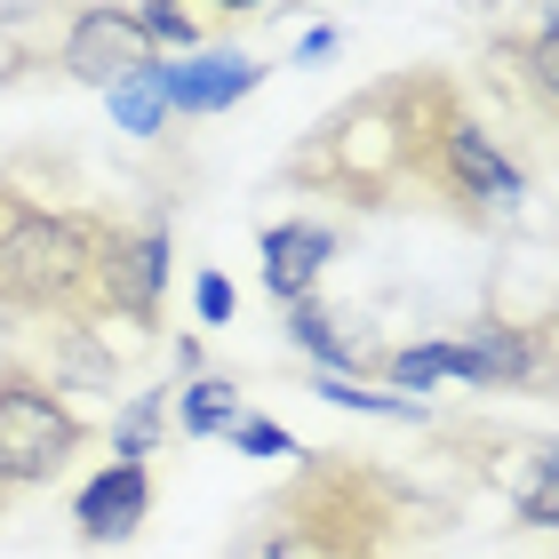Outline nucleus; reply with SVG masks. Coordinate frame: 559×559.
Here are the masks:
<instances>
[{"instance_id":"obj_13","label":"nucleus","mask_w":559,"mask_h":559,"mask_svg":"<svg viewBox=\"0 0 559 559\" xmlns=\"http://www.w3.org/2000/svg\"><path fill=\"white\" fill-rule=\"evenodd\" d=\"M496 488L512 496L520 527H536V536H559V440H527L512 464H488Z\"/></svg>"},{"instance_id":"obj_24","label":"nucleus","mask_w":559,"mask_h":559,"mask_svg":"<svg viewBox=\"0 0 559 559\" xmlns=\"http://www.w3.org/2000/svg\"><path fill=\"white\" fill-rule=\"evenodd\" d=\"M168 368H176V376H200V336H176V352H168Z\"/></svg>"},{"instance_id":"obj_23","label":"nucleus","mask_w":559,"mask_h":559,"mask_svg":"<svg viewBox=\"0 0 559 559\" xmlns=\"http://www.w3.org/2000/svg\"><path fill=\"white\" fill-rule=\"evenodd\" d=\"M336 48H344V33H336V24H320V33H304V40H296V64H328Z\"/></svg>"},{"instance_id":"obj_12","label":"nucleus","mask_w":559,"mask_h":559,"mask_svg":"<svg viewBox=\"0 0 559 559\" xmlns=\"http://www.w3.org/2000/svg\"><path fill=\"white\" fill-rule=\"evenodd\" d=\"M336 248H344V233H336L328 216H280V224H264V240H257V257H264V288H272L280 304L312 296Z\"/></svg>"},{"instance_id":"obj_16","label":"nucleus","mask_w":559,"mask_h":559,"mask_svg":"<svg viewBox=\"0 0 559 559\" xmlns=\"http://www.w3.org/2000/svg\"><path fill=\"white\" fill-rule=\"evenodd\" d=\"M248 416V400H240V384L233 376H185V384H176V431H185V440H224V431H233Z\"/></svg>"},{"instance_id":"obj_9","label":"nucleus","mask_w":559,"mask_h":559,"mask_svg":"<svg viewBox=\"0 0 559 559\" xmlns=\"http://www.w3.org/2000/svg\"><path fill=\"white\" fill-rule=\"evenodd\" d=\"M257 57L240 48H200V57H160V88H168V120H209V112H233L240 96L264 88Z\"/></svg>"},{"instance_id":"obj_22","label":"nucleus","mask_w":559,"mask_h":559,"mask_svg":"<svg viewBox=\"0 0 559 559\" xmlns=\"http://www.w3.org/2000/svg\"><path fill=\"white\" fill-rule=\"evenodd\" d=\"M224 440H233V455H304V448H296L272 416H240L233 431H224Z\"/></svg>"},{"instance_id":"obj_20","label":"nucleus","mask_w":559,"mask_h":559,"mask_svg":"<svg viewBox=\"0 0 559 559\" xmlns=\"http://www.w3.org/2000/svg\"><path fill=\"white\" fill-rule=\"evenodd\" d=\"M40 209H48V192H40V185H24V168H0V248H9Z\"/></svg>"},{"instance_id":"obj_21","label":"nucleus","mask_w":559,"mask_h":559,"mask_svg":"<svg viewBox=\"0 0 559 559\" xmlns=\"http://www.w3.org/2000/svg\"><path fill=\"white\" fill-rule=\"evenodd\" d=\"M192 312H200V328H233L240 288H233L224 272H200V280H192Z\"/></svg>"},{"instance_id":"obj_3","label":"nucleus","mask_w":559,"mask_h":559,"mask_svg":"<svg viewBox=\"0 0 559 559\" xmlns=\"http://www.w3.org/2000/svg\"><path fill=\"white\" fill-rule=\"evenodd\" d=\"M120 209H48L0 248V320L9 328H40V320H88L96 328V280H105V248H112Z\"/></svg>"},{"instance_id":"obj_14","label":"nucleus","mask_w":559,"mask_h":559,"mask_svg":"<svg viewBox=\"0 0 559 559\" xmlns=\"http://www.w3.org/2000/svg\"><path fill=\"white\" fill-rule=\"evenodd\" d=\"M503 64H512L527 105H536L544 120H559V0H544V16L503 40Z\"/></svg>"},{"instance_id":"obj_11","label":"nucleus","mask_w":559,"mask_h":559,"mask_svg":"<svg viewBox=\"0 0 559 559\" xmlns=\"http://www.w3.org/2000/svg\"><path fill=\"white\" fill-rule=\"evenodd\" d=\"M144 520H152V464H120V455H112V464L72 496V536H81L88 551L96 544H105V551L129 544Z\"/></svg>"},{"instance_id":"obj_7","label":"nucleus","mask_w":559,"mask_h":559,"mask_svg":"<svg viewBox=\"0 0 559 559\" xmlns=\"http://www.w3.org/2000/svg\"><path fill=\"white\" fill-rule=\"evenodd\" d=\"M431 192L440 200H464L472 216H512L527 200V168L503 152L488 129H479V112L455 96L448 120H440V152H431Z\"/></svg>"},{"instance_id":"obj_4","label":"nucleus","mask_w":559,"mask_h":559,"mask_svg":"<svg viewBox=\"0 0 559 559\" xmlns=\"http://www.w3.org/2000/svg\"><path fill=\"white\" fill-rule=\"evenodd\" d=\"M88 448H96V424L24 352H0V512L48 479H64Z\"/></svg>"},{"instance_id":"obj_18","label":"nucleus","mask_w":559,"mask_h":559,"mask_svg":"<svg viewBox=\"0 0 559 559\" xmlns=\"http://www.w3.org/2000/svg\"><path fill=\"white\" fill-rule=\"evenodd\" d=\"M105 105H112V120H120L129 136H160V129H168V88H160V64L136 72V81H120V88L105 96Z\"/></svg>"},{"instance_id":"obj_1","label":"nucleus","mask_w":559,"mask_h":559,"mask_svg":"<svg viewBox=\"0 0 559 559\" xmlns=\"http://www.w3.org/2000/svg\"><path fill=\"white\" fill-rule=\"evenodd\" d=\"M448 72H384L360 96H344L312 136L288 152V185L312 200H344V209H400V200L431 192V152H440V120L455 105Z\"/></svg>"},{"instance_id":"obj_17","label":"nucleus","mask_w":559,"mask_h":559,"mask_svg":"<svg viewBox=\"0 0 559 559\" xmlns=\"http://www.w3.org/2000/svg\"><path fill=\"white\" fill-rule=\"evenodd\" d=\"M168 408H176V384L120 400V408H112V424H105V448L120 455V464H152V455L168 448Z\"/></svg>"},{"instance_id":"obj_10","label":"nucleus","mask_w":559,"mask_h":559,"mask_svg":"<svg viewBox=\"0 0 559 559\" xmlns=\"http://www.w3.org/2000/svg\"><path fill=\"white\" fill-rule=\"evenodd\" d=\"M464 352H472V368H479V392H536V384H559V336H551V328L479 320V328H464Z\"/></svg>"},{"instance_id":"obj_25","label":"nucleus","mask_w":559,"mask_h":559,"mask_svg":"<svg viewBox=\"0 0 559 559\" xmlns=\"http://www.w3.org/2000/svg\"><path fill=\"white\" fill-rule=\"evenodd\" d=\"M209 9H216V16H257L264 0H209Z\"/></svg>"},{"instance_id":"obj_2","label":"nucleus","mask_w":559,"mask_h":559,"mask_svg":"<svg viewBox=\"0 0 559 559\" xmlns=\"http://www.w3.org/2000/svg\"><path fill=\"white\" fill-rule=\"evenodd\" d=\"M416 527V496L360 455H304L296 488L272 496L233 559H400Z\"/></svg>"},{"instance_id":"obj_5","label":"nucleus","mask_w":559,"mask_h":559,"mask_svg":"<svg viewBox=\"0 0 559 559\" xmlns=\"http://www.w3.org/2000/svg\"><path fill=\"white\" fill-rule=\"evenodd\" d=\"M9 64H48V72H64V81H81V88H120V81H136V72L160 64V48L144 40V24H136V0H57L48 9V24L24 48H9Z\"/></svg>"},{"instance_id":"obj_6","label":"nucleus","mask_w":559,"mask_h":559,"mask_svg":"<svg viewBox=\"0 0 559 559\" xmlns=\"http://www.w3.org/2000/svg\"><path fill=\"white\" fill-rule=\"evenodd\" d=\"M168 272H176V224L120 216L105 248V280H96V328H129L136 344H152L168 312Z\"/></svg>"},{"instance_id":"obj_8","label":"nucleus","mask_w":559,"mask_h":559,"mask_svg":"<svg viewBox=\"0 0 559 559\" xmlns=\"http://www.w3.org/2000/svg\"><path fill=\"white\" fill-rule=\"evenodd\" d=\"M33 368L72 400V408H81V400H112L120 376H129V360H120V352L105 344V328H88V320H40Z\"/></svg>"},{"instance_id":"obj_15","label":"nucleus","mask_w":559,"mask_h":559,"mask_svg":"<svg viewBox=\"0 0 559 559\" xmlns=\"http://www.w3.org/2000/svg\"><path fill=\"white\" fill-rule=\"evenodd\" d=\"M288 344L312 360V376H368V352L336 328V312H328L320 296H296L288 304Z\"/></svg>"},{"instance_id":"obj_19","label":"nucleus","mask_w":559,"mask_h":559,"mask_svg":"<svg viewBox=\"0 0 559 559\" xmlns=\"http://www.w3.org/2000/svg\"><path fill=\"white\" fill-rule=\"evenodd\" d=\"M136 24L152 48H192L200 40V16L185 9V0H136Z\"/></svg>"}]
</instances>
